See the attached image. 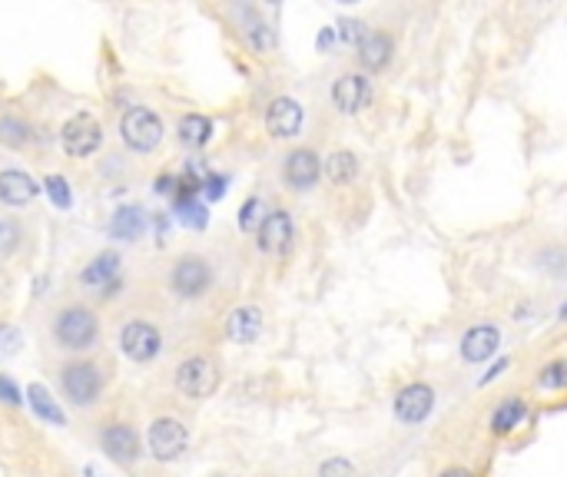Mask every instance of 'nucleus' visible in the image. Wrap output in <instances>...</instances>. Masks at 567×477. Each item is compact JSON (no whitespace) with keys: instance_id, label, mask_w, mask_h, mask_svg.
<instances>
[{"instance_id":"obj_1","label":"nucleus","mask_w":567,"mask_h":477,"mask_svg":"<svg viewBox=\"0 0 567 477\" xmlns=\"http://www.w3.org/2000/svg\"><path fill=\"white\" fill-rule=\"evenodd\" d=\"M100 318L87 305H66L54 318V338L64 351H87L97 345Z\"/></svg>"},{"instance_id":"obj_2","label":"nucleus","mask_w":567,"mask_h":477,"mask_svg":"<svg viewBox=\"0 0 567 477\" xmlns=\"http://www.w3.org/2000/svg\"><path fill=\"white\" fill-rule=\"evenodd\" d=\"M60 391L74 408H93L103 395V371L93 361H66L60 369Z\"/></svg>"},{"instance_id":"obj_3","label":"nucleus","mask_w":567,"mask_h":477,"mask_svg":"<svg viewBox=\"0 0 567 477\" xmlns=\"http://www.w3.org/2000/svg\"><path fill=\"white\" fill-rule=\"evenodd\" d=\"M120 140L133 152H153L163 143V119L150 107H130L120 117Z\"/></svg>"},{"instance_id":"obj_4","label":"nucleus","mask_w":567,"mask_h":477,"mask_svg":"<svg viewBox=\"0 0 567 477\" xmlns=\"http://www.w3.org/2000/svg\"><path fill=\"white\" fill-rule=\"evenodd\" d=\"M173 385L179 395L186 398H193V402H203L209 395H216L219 388V369L216 361L206 355H193L179 361L176 365V375H173Z\"/></svg>"},{"instance_id":"obj_5","label":"nucleus","mask_w":567,"mask_h":477,"mask_svg":"<svg viewBox=\"0 0 567 477\" xmlns=\"http://www.w3.org/2000/svg\"><path fill=\"white\" fill-rule=\"evenodd\" d=\"M186 447H189V431H186V424L179 418L166 414V418L150 421V428H146V451H150V457L170 464V461L186 455Z\"/></svg>"},{"instance_id":"obj_6","label":"nucleus","mask_w":567,"mask_h":477,"mask_svg":"<svg viewBox=\"0 0 567 477\" xmlns=\"http://www.w3.org/2000/svg\"><path fill=\"white\" fill-rule=\"evenodd\" d=\"M120 351L136 365H146V361H153L163 351V332L153 322L133 318V322H126L120 328Z\"/></svg>"},{"instance_id":"obj_7","label":"nucleus","mask_w":567,"mask_h":477,"mask_svg":"<svg viewBox=\"0 0 567 477\" xmlns=\"http://www.w3.org/2000/svg\"><path fill=\"white\" fill-rule=\"evenodd\" d=\"M60 143H64V152L74 156V160H83V156H93V152L103 146V126L97 123V117L90 113H77L64 123L60 130Z\"/></svg>"},{"instance_id":"obj_8","label":"nucleus","mask_w":567,"mask_h":477,"mask_svg":"<svg viewBox=\"0 0 567 477\" xmlns=\"http://www.w3.org/2000/svg\"><path fill=\"white\" fill-rule=\"evenodd\" d=\"M170 285L179 299H199L213 285V269L203 256H183L170 272Z\"/></svg>"},{"instance_id":"obj_9","label":"nucleus","mask_w":567,"mask_h":477,"mask_svg":"<svg viewBox=\"0 0 567 477\" xmlns=\"http://www.w3.org/2000/svg\"><path fill=\"white\" fill-rule=\"evenodd\" d=\"M80 285L93 289L100 299H113L123 285L120 282V256H117L113 249L93 256V259L83 265V272H80Z\"/></svg>"},{"instance_id":"obj_10","label":"nucleus","mask_w":567,"mask_h":477,"mask_svg":"<svg viewBox=\"0 0 567 477\" xmlns=\"http://www.w3.org/2000/svg\"><path fill=\"white\" fill-rule=\"evenodd\" d=\"M292 238H295L292 216L285 209H273V212H266L259 232H256V246L266 256H285V252L292 249Z\"/></svg>"},{"instance_id":"obj_11","label":"nucleus","mask_w":567,"mask_h":477,"mask_svg":"<svg viewBox=\"0 0 567 477\" xmlns=\"http://www.w3.org/2000/svg\"><path fill=\"white\" fill-rule=\"evenodd\" d=\"M302 123H306V109L302 103L292 97H275L266 109V130L275 140H292L302 133Z\"/></svg>"},{"instance_id":"obj_12","label":"nucleus","mask_w":567,"mask_h":477,"mask_svg":"<svg viewBox=\"0 0 567 477\" xmlns=\"http://www.w3.org/2000/svg\"><path fill=\"white\" fill-rule=\"evenodd\" d=\"M100 445H103V451H107L109 461H117V464H136L143 455V441L140 434L133 431L130 424H107L103 431H100Z\"/></svg>"},{"instance_id":"obj_13","label":"nucleus","mask_w":567,"mask_h":477,"mask_svg":"<svg viewBox=\"0 0 567 477\" xmlns=\"http://www.w3.org/2000/svg\"><path fill=\"white\" fill-rule=\"evenodd\" d=\"M432 408H435V391L422 385V381L402 388L398 398H395V418L402 424H422L432 414Z\"/></svg>"},{"instance_id":"obj_14","label":"nucleus","mask_w":567,"mask_h":477,"mask_svg":"<svg viewBox=\"0 0 567 477\" xmlns=\"http://www.w3.org/2000/svg\"><path fill=\"white\" fill-rule=\"evenodd\" d=\"M44 186L23 169H0V203L11 209L31 206Z\"/></svg>"},{"instance_id":"obj_15","label":"nucleus","mask_w":567,"mask_h":477,"mask_svg":"<svg viewBox=\"0 0 567 477\" xmlns=\"http://www.w3.org/2000/svg\"><path fill=\"white\" fill-rule=\"evenodd\" d=\"M332 103L338 113H362L371 103V83L362 74H345L332 87Z\"/></svg>"},{"instance_id":"obj_16","label":"nucleus","mask_w":567,"mask_h":477,"mask_svg":"<svg viewBox=\"0 0 567 477\" xmlns=\"http://www.w3.org/2000/svg\"><path fill=\"white\" fill-rule=\"evenodd\" d=\"M283 176L292 189H312L322 176V160L312 150H292L285 156Z\"/></svg>"},{"instance_id":"obj_17","label":"nucleus","mask_w":567,"mask_h":477,"mask_svg":"<svg viewBox=\"0 0 567 477\" xmlns=\"http://www.w3.org/2000/svg\"><path fill=\"white\" fill-rule=\"evenodd\" d=\"M502 345V332L494 325H475L465 332L461 338V358L471 361V365H481V361H488L494 351Z\"/></svg>"},{"instance_id":"obj_18","label":"nucleus","mask_w":567,"mask_h":477,"mask_svg":"<svg viewBox=\"0 0 567 477\" xmlns=\"http://www.w3.org/2000/svg\"><path fill=\"white\" fill-rule=\"evenodd\" d=\"M226 335H230L236 345H252V342L262 335V312L256 305H236V308L226 315Z\"/></svg>"},{"instance_id":"obj_19","label":"nucleus","mask_w":567,"mask_h":477,"mask_svg":"<svg viewBox=\"0 0 567 477\" xmlns=\"http://www.w3.org/2000/svg\"><path fill=\"white\" fill-rule=\"evenodd\" d=\"M240 17H242V37L249 40L252 50H256V54H269L275 47L273 27L262 21L259 11H252V7H240Z\"/></svg>"},{"instance_id":"obj_20","label":"nucleus","mask_w":567,"mask_h":477,"mask_svg":"<svg viewBox=\"0 0 567 477\" xmlns=\"http://www.w3.org/2000/svg\"><path fill=\"white\" fill-rule=\"evenodd\" d=\"M146 232V212L140 206H120L109 219V236L120 242H136Z\"/></svg>"},{"instance_id":"obj_21","label":"nucleus","mask_w":567,"mask_h":477,"mask_svg":"<svg viewBox=\"0 0 567 477\" xmlns=\"http://www.w3.org/2000/svg\"><path fill=\"white\" fill-rule=\"evenodd\" d=\"M388 60H392V37H388V33L375 30L359 44V64L365 66V70H371V74H375V70H385Z\"/></svg>"},{"instance_id":"obj_22","label":"nucleus","mask_w":567,"mask_h":477,"mask_svg":"<svg viewBox=\"0 0 567 477\" xmlns=\"http://www.w3.org/2000/svg\"><path fill=\"white\" fill-rule=\"evenodd\" d=\"M23 395H27V404H31L33 414H37L40 421L64 428L66 414L60 412V404H57V398L50 395V388H47V385H40V381H37V385H27V391H23Z\"/></svg>"},{"instance_id":"obj_23","label":"nucleus","mask_w":567,"mask_h":477,"mask_svg":"<svg viewBox=\"0 0 567 477\" xmlns=\"http://www.w3.org/2000/svg\"><path fill=\"white\" fill-rule=\"evenodd\" d=\"M176 136L183 146L189 150H203L209 140H213V119L203 117V113H186L179 123H176Z\"/></svg>"},{"instance_id":"obj_24","label":"nucleus","mask_w":567,"mask_h":477,"mask_svg":"<svg viewBox=\"0 0 567 477\" xmlns=\"http://www.w3.org/2000/svg\"><path fill=\"white\" fill-rule=\"evenodd\" d=\"M326 176H328V183L349 186L352 179L359 176V160H355V152H349V150L332 152V156L326 160Z\"/></svg>"},{"instance_id":"obj_25","label":"nucleus","mask_w":567,"mask_h":477,"mask_svg":"<svg viewBox=\"0 0 567 477\" xmlns=\"http://www.w3.org/2000/svg\"><path fill=\"white\" fill-rule=\"evenodd\" d=\"M524 414H528V404H524L521 398L502 402L498 408H494V414H491V431H494V434H508V431H514V428H518V424L524 421Z\"/></svg>"},{"instance_id":"obj_26","label":"nucleus","mask_w":567,"mask_h":477,"mask_svg":"<svg viewBox=\"0 0 567 477\" xmlns=\"http://www.w3.org/2000/svg\"><path fill=\"white\" fill-rule=\"evenodd\" d=\"M31 140H33V133L23 119L0 117V143H4V146H11V150H23Z\"/></svg>"},{"instance_id":"obj_27","label":"nucleus","mask_w":567,"mask_h":477,"mask_svg":"<svg viewBox=\"0 0 567 477\" xmlns=\"http://www.w3.org/2000/svg\"><path fill=\"white\" fill-rule=\"evenodd\" d=\"M40 186H44V193L50 195V203H54L60 212H66V209L74 206V189H70V179H66V176L50 173Z\"/></svg>"},{"instance_id":"obj_28","label":"nucleus","mask_w":567,"mask_h":477,"mask_svg":"<svg viewBox=\"0 0 567 477\" xmlns=\"http://www.w3.org/2000/svg\"><path fill=\"white\" fill-rule=\"evenodd\" d=\"M176 216H179V222L189 229H206L209 209L203 206L199 199H186V203H176Z\"/></svg>"},{"instance_id":"obj_29","label":"nucleus","mask_w":567,"mask_h":477,"mask_svg":"<svg viewBox=\"0 0 567 477\" xmlns=\"http://www.w3.org/2000/svg\"><path fill=\"white\" fill-rule=\"evenodd\" d=\"M23 348V332L17 325H7V322H0V361H7V358L21 355Z\"/></svg>"},{"instance_id":"obj_30","label":"nucleus","mask_w":567,"mask_h":477,"mask_svg":"<svg viewBox=\"0 0 567 477\" xmlns=\"http://www.w3.org/2000/svg\"><path fill=\"white\" fill-rule=\"evenodd\" d=\"M262 199H246L242 203V209H240V229L242 232H259V226H262Z\"/></svg>"},{"instance_id":"obj_31","label":"nucleus","mask_w":567,"mask_h":477,"mask_svg":"<svg viewBox=\"0 0 567 477\" xmlns=\"http://www.w3.org/2000/svg\"><path fill=\"white\" fill-rule=\"evenodd\" d=\"M21 238H23V232L13 219H0V259L11 256V252H17Z\"/></svg>"},{"instance_id":"obj_32","label":"nucleus","mask_w":567,"mask_h":477,"mask_svg":"<svg viewBox=\"0 0 567 477\" xmlns=\"http://www.w3.org/2000/svg\"><path fill=\"white\" fill-rule=\"evenodd\" d=\"M318 477H355L349 457H328L326 464L318 467Z\"/></svg>"},{"instance_id":"obj_33","label":"nucleus","mask_w":567,"mask_h":477,"mask_svg":"<svg viewBox=\"0 0 567 477\" xmlns=\"http://www.w3.org/2000/svg\"><path fill=\"white\" fill-rule=\"evenodd\" d=\"M0 402L11 404V408H21L27 398H23V391L17 388V381L11 378V375H0Z\"/></svg>"},{"instance_id":"obj_34","label":"nucleus","mask_w":567,"mask_h":477,"mask_svg":"<svg viewBox=\"0 0 567 477\" xmlns=\"http://www.w3.org/2000/svg\"><path fill=\"white\" fill-rule=\"evenodd\" d=\"M537 385H545V388H564L567 385V365H551L537 375Z\"/></svg>"},{"instance_id":"obj_35","label":"nucleus","mask_w":567,"mask_h":477,"mask_svg":"<svg viewBox=\"0 0 567 477\" xmlns=\"http://www.w3.org/2000/svg\"><path fill=\"white\" fill-rule=\"evenodd\" d=\"M338 27H342V40H345V44H362V40L369 37V33H365V23H362V21H349V17H345V21L338 23Z\"/></svg>"},{"instance_id":"obj_36","label":"nucleus","mask_w":567,"mask_h":477,"mask_svg":"<svg viewBox=\"0 0 567 477\" xmlns=\"http://www.w3.org/2000/svg\"><path fill=\"white\" fill-rule=\"evenodd\" d=\"M222 193H226V176L209 173L206 183H203V195H206V199H219Z\"/></svg>"},{"instance_id":"obj_37","label":"nucleus","mask_w":567,"mask_h":477,"mask_svg":"<svg viewBox=\"0 0 567 477\" xmlns=\"http://www.w3.org/2000/svg\"><path fill=\"white\" fill-rule=\"evenodd\" d=\"M326 47H332V30H328V27L318 33V50H326Z\"/></svg>"},{"instance_id":"obj_38","label":"nucleus","mask_w":567,"mask_h":477,"mask_svg":"<svg viewBox=\"0 0 567 477\" xmlns=\"http://www.w3.org/2000/svg\"><path fill=\"white\" fill-rule=\"evenodd\" d=\"M441 477H471V471H465V467H448Z\"/></svg>"},{"instance_id":"obj_39","label":"nucleus","mask_w":567,"mask_h":477,"mask_svg":"<svg viewBox=\"0 0 567 477\" xmlns=\"http://www.w3.org/2000/svg\"><path fill=\"white\" fill-rule=\"evenodd\" d=\"M508 369V361H498V365H494V369L488 371V375H484V381H491V378H498V375H502V371Z\"/></svg>"}]
</instances>
